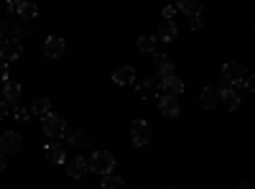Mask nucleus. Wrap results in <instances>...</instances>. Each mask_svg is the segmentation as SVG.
Wrapping results in <instances>:
<instances>
[{
	"instance_id": "f257e3e1",
	"label": "nucleus",
	"mask_w": 255,
	"mask_h": 189,
	"mask_svg": "<svg viewBox=\"0 0 255 189\" xmlns=\"http://www.w3.org/2000/svg\"><path fill=\"white\" fill-rule=\"evenodd\" d=\"M44 133L51 138V141H59L67 136V123H64L61 115H54V113H46L44 115Z\"/></svg>"
},
{
	"instance_id": "f03ea898",
	"label": "nucleus",
	"mask_w": 255,
	"mask_h": 189,
	"mask_svg": "<svg viewBox=\"0 0 255 189\" xmlns=\"http://www.w3.org/2000/svg\"><path fill=\"white\" fill-rule=\"evenodd\" d=\"M90 164V172H97V174H110L113 166H115V156L110 151H95L92 159H87Z\"/></svg>"
},
{
	"instance_id": "7ed1b4c3",
	"label": "nucleus",
	"mask_w": 255,
	"mask_h": 189,
	"mask_svg": "<svg viewBox=\"0 0 255 189\" xmlns=\"http://www.w3.org/2000/svg\"><path fill=\"white\" fill-rule=\"evenodd\" d=\"M222 77H225V82L227 85H240V82L248 77V69L240 64V61H227V64L222 67Z\"/></svg>"
},
{
	"instance_id": "20e7f679",
	"label": "nucleus",
	"mask_w": 255,
	"mask_h": 189,
	"mask_svg": "<svg viewBox=\"0 0 255 189\" xmlns=\"http://www.w3.org/2000/svg\"><path fill=\"white\" fill-rule=\"evenodd\" d=\"M20 149H23V138L15 131H5L0 136V154H18Z\"/></svg>"
},
{
	"instance_id": "39448f33",
	"label": "nucleus",
	"mask_w": 255,
	"mask_h": 189,
	"mask_svg": "<svg viewBox=\"0 0 255 189\" xmlns=\"http://www.w3.org/2000/svg\"><path fill=\"white\" fill-rule=\"evenodd\" d=\"M20 54H23V44H20L15 36L5 38L3 44H0V59H3V61H13V59H18Z\"/></svg>"
},
{
	"instance_id": "423d86ee",
	"label": "nucleus",
	"mask_w": 255,
	"mask_h": 189,
	"mask_svg": "<svg viewBox=\"0 0 255 189\" xmlns=\"http://www.w3.org/2000/svg\"><path fill=\"white\" fill-rule=\"evenodd\" d=\"M217 92H220V102L225 105L227 110H238L240 97H238V92H235V90H232V85H227V82H220Z\"/></svg>"
},
{
	"instance_id": "0eeeda50",
	"label": "nucleus",
	"mask_w": 255,
	"mask_h": 189,
	"mask_svg": "<svg viewBox=\"0 0 255 189\" xmlns=\"http://www.w3.org/2000/svg\"><path fill=\"white\" fill-rule=\"evenodd\" d=\"M130 133H133L135 149H138V146H145L148 141H151V128H148V123H145V120H133Z\"/></svg>"
},
{
	"instance_id": "6e6552de",
	"label": "nucleus",
	"mask_w": 255,
	"mask_h": 189,
	"mask_svg": "<svg viewBox=\"0 0 255 189\" xmlns=\"http://www.w3.org/2000/svg\"><path fill=\"white\" fill-rule=\"evenodd\" d=\"M158 110H161L166 118H176L179 110H181L179 97H176V95H163V97L158 100Z\"/></svg>"
},
{
	"instance_id": "1a4fd4ad",
	"label": "nucleus",
	"mask_w": 255,
	"mask_h": 189,
	"mask_svg": "<svg viewBox=\"0 0 255 189\" xmlns=\"http://www.w3.org/2000/svg\"><path fill=\"white\" fill-rule=\"evenodd\" d=\"M64 54V38H59V36H49L46 41H44V56H49V59H59Z\"/></svg>"
},
{
	"instance_id": "9d476101",
	"label": "nucleus",
	"mask_w": 255,
	"mask_h": 189,
	"mask_svg": "<svg viewBox=\"0 0 255 189\" xmlns=\"http://www.w3.org/2000/svg\"><path fill=\"white\" fill-rule=\"evenodd\" d=\"M67 169H69V177L82 179L84 174L90 172V164H87V159H84V156H74V159L67 164Z\"/></svg>"
},
{
	"instance_id": "9b49d317",
	"label": "nucleus",
	"mask_w": 255,
	"mask_h": 189,
	"mask_svg": "<svg viewBox=\"0 0 255 189\" xmlns=\"http://www.w3.org/2000/svg\"><path fill=\"white\" fill-rule=\"evenodd\" d=\"M158 85H161V90H163L166 95H176V97H179V95H181V90H184V82H181L176 74H174V77H166V79H161Z\"/></svg>"
},
{
	"instance_id": "f8f14e48",
	"label": "nucleus",
	"mask_w": 255,
	"mask_h": 189,
	"mask_svg": "<svg viewBox=\"0 0 255 189\" xmlns=\"http://www.w3.org/2000/svg\"><path fill=\"white\" fill-rule=\"evenodd\" d=\"M44 156L49 164H64V146L61 143H46V149H44Z\"/></svg>"
},
{
	"instance_id": "ddd939ff",
	"label": "nucleus",
	"mask_w": 255,
	"mask_h": 189,
	"mask_svg": "<svg viewBox=\"0 0 255 189\" xmlns=\"http://www.w3.org/2000/svg\"><path fill=\"white\" fill-rule=\"evenodd\" d=\"M199 102H202V108H207V110L217 108V105H220V92H217V87H204Z\"/></svg>"
},
{
	"instance_id": "4468645a",
	"label": "nucleus",
	"mask_w": 255,
	"mask_h": 189,
	"mask_svg": "<svg viewBox=\"0 0 255 189\" xmlns=\"http://www.w3.org/2000/svg\"><path fill=\"white\" fill-rule=\"evenodd\" d=\"M158 92H161L158 79H145V82H140V87H138V95H140V97H145V100L158 97Z\"/></svg>"
},
{
	"instance_id": "2eb2a0df",
	"label": "nucleus",
	"mask_w": 255,
	"mask_h": 189,
	"mask_svg": "<svg viewBox=\"0 0 255 189\" xmlns=\"http://www.w3.org/2000/svg\"><path fill=\"white\" fill-rule=\"evenodd\" d=\"M113 82H118V85H130V82H135V69L133 67H118L113 72Z\"/></svg>"
},
{
	"instance_id": "dca6fc26",
	"label": "nucleus",
	"mask_w": 255,
	"mask_h": 189,
	"mask_svg": "<svg viewBox=\"0 0 255 189\" xmlns=\"http://www.w3.org/2000/svg\"><path fill=\"white\" fill-rule=\"evenodd\" d=\"M3 95H5V105L10 108H15V102L20 100V85L18 82H5V90H3Z\"/></svg>"
},
{
	"instance_id": "f3484780",
	"label": "nucleus",
	"mask_w": 255,
	"mask_h": 189,
	"mask_svg": "<svg viewBox=\"0 0 255 189\" xmlns=\"http://www.w3.org/2000/svg\"><path fill=\"white\" fill-rule=\"evenodd\" d=\"M179 10H181V13H186L189 18H199V15H202V10H204V5L199 3V0H184V3L179 5Z\"/></svg>"
},
{
	"instance_id": "a211bd4d",
	"label": "nucleus",
	"mask_w": 255,
	"mask_h": 189,
	"mask_svg": "<svg viewBox=\"0 0 255 189\" xmlns=\"http://www.w3.org/2000/svg\"><path fill=\"white\" fill-rule=\"evenodd\" d=\"M158 38L161 41H174L176 38V23L174 20H161L158 23Z\"/></svg>"
},
{
	"instance_id": "6ab92c4d",
	"label": "nucleus",
	"mask_w": 255,
	"mask_h": 189,
	"mask_svg": "<svg viewBox=\"0 0 255 189\" xmlns=\"http://www.w3.org/2000/svg\"><path fill=\"white\" fill-rule=\"evenodd\" d=\"M156 67H158V77H161V79L174 77V64L168 61L166 54H158V56H156Z\"/></svg>"
},
{
	"instance_id": "aec40b11",
	"label": "nucleus",
	"mask_w": 255,
	"mask_h": 189,
	"mask_svg": "<svg viewBox=\"0 0 255 189\" xmlns=\"http://www.w3.org/2000/svg\"><path fill=\"white\" fill-rule=\"evenodd\" d=\"M49 105H51V102H49L46 97H38V100H33V102H31V110H28V113H31V115H41V118H44V115L49 113Z\"/></svg>"
},
{
	"instance_id": "412c9836",
	"label": "nucleus",
	"mask_w": 255,
	"mask_h": 189,
	"mask_svg": "<svg viewBox=\"0 0 255 189\" xmlns=\"http://www.w3.org/2000/svg\"><path fill=\"white\" fill-rule=\"evenodd\" d=\"M102 189H128V187H125V182H123L120 177H115V174H105V179H102Z\"/></svg>"
},
{
	"instance_id": "4be33fe9",
	"label": "nucleus",
	"mask_w": 255,
	"mask_h": 189,
	"mask_svg": "<svg viewBox=\"0 0 255 189\" xmlns=\"http://www.w3.org/2000/svg\"><path fill=\"white\" fill-rule=\"evenodd\" d=\"M153 49H156V38L153 36H140L138 38V51L140 54H153Z\"/></svg>"
},
{
	"instance_id": "5701e85b",
	"label": "nucleus",
	"mask_w": 255,
	"mask_h": 189,
	"mask_svg": "<svg viewBox=\"0 0 255 189\" xmlns=\"http://www.w3.org/2000/svg\"><path fill=\"white\" fill-rule=\"evenodd\" d=\"M18 13L23 15L26 20H31V18H36V15H38V8H36L33 3H20V5H18Z\"/></svg>"
},
{
	"instance_id": "b1692460",
	"label": "nucleus",
	"mask_w": 255,
	"mask_h": 189,
	"mask_svg": "<svg viewBox=\"0 0 255 189\" xmlns=\"http://www.w3.org/2000/svg\"><path fill=\"white\" fill-rule=\"evenodd\" d=\"M69 143L74 146V149H77V146H87V143H90V136L84 133V131H77V133L69 136Z\"/></svg>"
},
{
	"instance_id": "393cba45",
	"label": "nucleus",
	"mask_w": 255,
	"mask_h": 189,
	"mask_svg": "<svg viewBox=\"0 0 255 189\" xmlns=\"http://www.w3.org/2000/svg\"><path fill=\"white\" fill-rule=\"evenodd\" d=\"M13 115H15L18 120H26V118H28L31 113H28L26 108H18V105H15V108H13Z\"/></svg>"
},
{
	"instance_id": "a878e982",
	"label": "nucleus",
	"mask_w": 255,
	"mask_h": 189,
	"mask_svg": "<svg viewBox=\"0 0 255 189\" xmlns=\"http://www.w3.org/2000/svg\"><path fill=\"white\" fill-rule=\"evenodd\" d=\"M5 79H8V64L0 59V82H5Z\"/></svg>"
},
{
	"instance_id": "bb28decb",
	"label": "nucleus",
	"mask_w": 255,
	"mask_h": 189,
	"mask_svg": "<svg viewBox=\"0 0 255 189\" xmlns=\"http://www.w3.org/2000/svg\"><path fill=\"white\" fill-rule=\"evenodd\" d=\"M174 13H176V8H174V5L163 8V20H171V18H174Z\"/></svg>"
},
{
	"instance_id": "cd10ccee",
	"label": "nucleus",
	"mask_w": 255,
	"mask_h": 189,
	"mask_svg": "<svg viewBox=\"0 0 255 189\" xmlns=\"http://www.w3.org/2000/svg\"><path fill=\"white\" fill-rule=\"evenodd\" d=\"M8 113H10V108H8V105H5V102H0V120H3V118H5Z\"/></svg>"
},
{
	"instance_id": "c85d7f7f",
	"label": "nucleus",
	"mask_w": 255,
	"mask_h": 189,
	"mask_svg": "<svg viewBox=\"0 0 255 189\" xmlns=\"http://www.w3.org/2000/svg\"><path fill=\"white\" fill-rule=\"evenodd\" d=\"M189 26H191V31H199V28H202V20H199V18H191Z\"/></svg>"
},
{
	"instance_id": "c756f323",
	"label": "nucleus",
	"mask_w": 255,
	"mask_h": 189,
	"mask_svg": "<svg viewBox=\"0 0 255 189\" xmlns=\"http://www.w3.org/2000/svg\"><path fill=\"white\" fill-rule=\"evenodd\" d=\"M18 5H20V3H8L5 10H8V13H18Z\"/></svg>"
},
{
	"instance_id": "7c9ffc66",
	"label": "nucleus",
	"mask_w": 255,
	"mask_h": 189,
	"mask_svg": "<svg viewBox=\"0 0 255 189\" xmlns=\"http://www.w3.org/2000/svg\"><path fill=\"white\" fill-rule=\"evenodd\" d=\"M5 164H8V161H5V156H3V154H0V172H3V169H5Z\"/></svg>"
},
{
	"instance_id": "2f4dec72",
	"label": "nucleus",
	"mask_w": 255,
	"mask_h": 189,
	"mask_svg": "<svg viewBox=\"0 0 255 189\" xmlns=\"http://www.w3.org/2000/svg\"><path fill=\"white\" fill-rule=\"evenodd\" d=\"M235 189H250V184H238Z\"/></svg>"
}]
</instances>
